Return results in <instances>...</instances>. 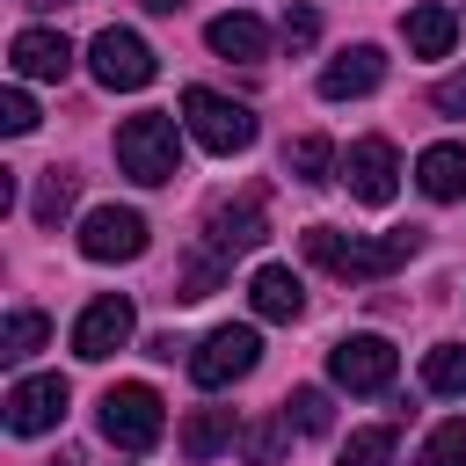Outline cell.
Masks as SVG:
<instances>
[{
    "instance_id": "25",
    "label": "cell",
    "mask_w": 466,
    "mask_h": 466,
    "mask_svg": "<svg viewBox=\"0 0 466 466\" xmlns=\"http://www.w3.org/2000/svg\"><path fill=\"white\" fill-rule=\"evenodd\" d=\"M284 415H291V422H299L306 437H328V422H335V408H328V393H320V386H291Z\"/></svg>"
},
{
    "instance_id": "9",
    "label": "cell",
    "mask_w": 466,
    "mask_h": 466,
    "mask_svg": "<svg viewBox=\"0 0 466 466\" xmlns=\"http://www.w3.org/2000/svg\"><path fill=\"white\" fill-rule=\"evenodd\" d=\"M131 328H138L131 299H124V291H102V299H87L80 320H73V357H80V364H102V357H116V350L131 342Z\"/></svg>"
},
{
    "instance_id": "17",
    "label": "cell",
    "mask_w": 466,
    "mask_h": 466,
    "mask_svg": "<svg viewBox=\"0 0 466 466\" xmlns=\"http://www.w3.org/2000/svg\"><path fill=\"white\" fill-rule=\"evenodd\" d=\"M204 44H211L218 58H248V66H255V58L269 51V29H262L248 7H233V15H218V22L204 29Z\"/></svg>"
},
{
    "instance_id": "19",
    "label": "cell",
    "mask_w": 466,
    "mask_h": 466,
    "mask_svg": "<svg viewBox=\"0 0 466 466\" xmlns=\"http://www.w3.org/2000/svg\"><path fill=\"white\" fill-rule=\"evenodd\" d=\"M233 444V408H189V422H182V459H218Z\"/></svg>"
},
{
    "instance_id": "3",
    "label": "cell",
    "mask_w": 466,
    "mask_h": 466,
    "mask_svg": "<svg viewBox=\"0 0 466 466\" xmlns=\"http://www.w3.org/2000/svg\"><path fill=\"white\" fill-rule=\"evenodd\" d=\"M182 131L204 153H248L255 146V109L218 95V87H182Z\"/></svg>"
},
{
    "instance_id": "1",
    "label": "cell",
    "mask_w": 466,
    "mask_h": 466,
    "mask_svg": "<svg viewBox=\"0 0 466 466\" xmlns=\"http://www.w3.org/2000/svg\"><path fill=\"white\" fill-rule=\"evenodd\" d=\"M299 248H306V262H320L328 277H342V284H371V277H393V269L422 248V233H415V226H400V233L357 240V233H335V226H306V233H299Z\"/></svg>"
},
{
    "instance_id": "18",
    "label": "cell",
    "mask_w": 466,
    "mask_h": 466,
    "mask_svg": "<svg viewBox=\"0 0 466 466\" xmlns=\"http://www.w3.org/2000/svg\"><path fill=\"white\" fill-rule=\"evenodd\" d=\"M400 36H408V51H415V58H444V51H451V36H459V15H451V7H437V0H422V7L400 22Z\"/></svg>"
},
{
    "instance_id": "7",
    "label": "cell",
    "mask_w": 466,
    "mask_h": 466,
    "mask_svg": "<svg viewBox=\"0 0 466 466\" xmlns=\"http://www.w3.org/2000/svg\"><path fill=\"white\" fill-rule=\"evenodd\" d=\"M393 371H400V350H393L386 335H342V342L328 350V379H335L342 393H386Z\"/></svg>"
},
{
    "instance_id": "11",
    "label": "cell",
    "mask_w": 466,
    "mask_h": 466,
    "mask_svg": "<svg viewBox=\"0 0 466 466\" xmlns=\"http://www.w3.org/2000/svg\"><path fill=\"white\" fill-rule=\"evenodd\" d=\"M66 400H73V386H66L58 371L15 379V386H7V430H15V437H44V430L66 422Z\"/></svg>"
},
{
    "instance_id": "23",
    "label": "cell",
    "mask_w": 466,
    "mask_h": 466,
    "mask_svg": "<svg viewBox=\"0 0 466 466\" xmlns=\"http://www.w3.org/2000/svg\"><path fill=\"white\" fill-rule=\"evenodd\" d=\"M73 197H80V182H73L66 167H44V182H36V204H29V211H36V226H58V218L73 211Z\"/></svg>"
},
{
    "instance_id": "27",
    "label": "cell",
    "mask_w": 466,
    "mask_h": 466,
    "mask_svg": "<svg viewBox=\"0 0 466 466\" xmlns=\"http://www.w3.org/2000/svg\"><path fill=\"white\" fill-rule=\"evenodd\" d=\"M218 277H226V262H218L211 248H197V255L182 262V291H175V299H211V291H218Z\"/></svg>"
},
{
    "instance_id": "4",
    "label": "cell",
    "mask_w": 466,
    "mask_h": 466,
    "mask_svg": "<svg viewBox=\"0 0 466 466\" xmlns=\"http://www.w3.org/2000/svg\"><path fill=\"white\" fill-rule=\"evenodd\" d=\"M160 430H167V415H160V393H153V386L124 379V386L102 393V437H109L116 451H153Z\"/></svg>"
},
{
    "instance_id": "12",
    "label": "cell",
    "mask_w": 466,
    "mask_h": 466,
    "mask_svg": "<svg viewBox=\"0 0 466 466\" xmlns=\"http://www.w3.org/2000/svg\"><path fill=\"white\" fill-rule=\"evenodd\" d=\"M342 182H350L357 204H393V189H400L393 146H386V138H357V146L342 153Z\"/></svg>"
},
{
    "instance_id": "28",
    "label": "cell",
    "mask_w": 466,
    "mask_h": 466,
    "mask_svg": "<svg viewBox=\"0 0 466 466\" xmlns=\"http://www.w3.org/2000/svg\"><path fill=\"white\" fill-rule=\"evenodd\" d=\"M284 437H291V415H277V422H255V430H248V459H255V466H269V459L284 451Z\"/></svg>"
},
{
    "instance_id": "6",
    "label": "cell",
    "mask_w": 466,
    "mask_h": 466,
    "mask_svg": "<svg viewBox=\"0 0 466 466\" xmlns=\"http://www.w3.org/2000/svg\"><path fill=\"white\" fill-rule=\"evenodd\" d=\"M87 66H95V80H102L109 95H138V87L160 73V58H153V44H146L138 29H102V36L87 44Z\"/></svg>"
},
{
    "instance_id": "30",
    "label": "cell",
    "mask_w": 466,
    "mask_h": 466,
    "mask_svg": "<svg viewBox=\"0 0 466 466\" xmlns=\"http://www.w3.org/2000/svg\"><path fill=\"white\" fill-rule=\"evenodd\" d=\"M277 36H284L291 51H306V44L320 36V15H313V7H284V29H277Z\"/></svg>"
},
{
    "instance_id": "10",
    "label": "cell",
    "mask_w": 466,
    "mask_h": 466,
    "mask_svg": "<svg viewBox=\"0 0 466 466\" xmlns=\"http://www.w3.org/2000/svg\"><path fill=\"white\" fill-rule=\"evenodd\" d=\"M80 255L87 262H138L146 255V218L131 204H95L80 218Z\"/></svg>"
},
{
    "instance_id": "24",
    "label": "cell",
    "mask_w": 466,
    "mask_h": 466,
    "mask_svg": "<svg viewBox=\"0 0 466 466\" xmlns=\"http://www.w3.org/2000/svg\"><path fill=\"white\" fill-rule=\"evenodd\" d=\"M415 466H466V415H451V422H437V430L422 437V451H415Z\"/></svg>"
},
{
    "instance_id": "26",
    "label": "cell",
    "mask_w": 466,
    "mask_h": 466,
    "mask_svg": "<svg viewBox=\"0 0 466 466\" xmlns=\"http://www.w3.org/2000/svg\"><path fill=\"white\" fill-rule=\"evenodd\" d=\"M342 466H393V430H386V422H371V430H350V444H342Z\"/></svg>"
},
{
    "instance_id": "5",
    "label": "cell",
    "mask_w": 466,
    "mask_h": 466,
    "mask_svg": "<svg viewBox=\"0 0 466 466\" xmlns=\"http://www.w3.org/2000/svg\"><path fill=\"white\" fill-rule=\"evenodd\" d=\"M262 240H269V211H262V189L218 197V204L204 211V248H211L218 262H233V255H255Z\"/></svg>"
},
{
    "instance_id": "21",
    "label": "cell",
    "mask_w": 466,
    "mask_h": 466,
    "mask_svg": "<svg viewBox=\"0 0 466 466\" xmlns=\"http://www.w3.org/2000/svg\"><path fill=\"white\" fill-rule=\"evenodd\" d=\"M422 386L444 393V400H466V350H459V342H437V350L422 357Z\"/></svg>"
},
{
    "instance_id": "32",
    "label": "cell",
    "mask_w": 466,
    "mask_h": 466,
    "mask_svg": "<svg viewBox=\"0 0 466 466\" xmlns=\"http://www.w3.org/2000/svg\"><path fill=\"white\" fill-rule=\"evenodd\" d=\"M138 7H146V15H182L189 0H138Z\"/></svg>"
},
{
    "instance_id": "8",
    "label": "cell",
    "mask_w": 466,
    "mask_h": 466,
    "mask_svg": "<svg viewBox=\"0 0 466 466\" xmlns=\"http://www.w3.org/2000/svg\"><path fill=\"white\" fill-rule=\"evenodd\" d=\"M255 357H262V335H255V328H211V335L189 350V379H197L204 393H218V386L248 379Z\"/></svg>"
},
{
    "instance_id": "20",
    "label": "cell",
    "mask_w": 466,
    "mask_h": 466,
    "mask_svg": "<svg viewBox=\"0 0 466 466\" xmlns=\"http://www.w3.org/2000/svg\"><path fill=\"white\" fill-rule=\"evenodd\" d=\"M51 342V320L36 313V306H22V313H7V328H0V357L7 364H22V357H36Z\"/></svg>"
},
{
    "instance_id": "29",
    "label": "cell",
    "mask_w": 466,
    "mask_h": 466,
    "mask_svg": "<svg viewBox=\"0 0 466 466\" xmlns=\"http://www.w3.org/2000/svg\"><path fill=\"white\" fill-rule=\"evenodd\" d=\"M0 131H7V138H22V131H36V102H29L22 87H7V95H0Z\"/></svg>"
},
{
    "instance_id": "16",
    "label": "cell",
    "mask_w": 466,
    "mask_h": 466,
    "mask_svg": "<svg viewBox=\"0 0 466 466\" xmlns=\"http://www.w3.org/2000/svg\"><path fill=\"white\" fill-rule=\"evenodd\" d=\"M248 299H255L262 320H299V313H306V284H299L284 262H262V269L248 277Z\"/></svg>"
},
{
    "instance_id": "22",
    "label": "cell",
    "mask_w": 466,
    "mask_h": 466,
    "mask_svg": "<svg viewBox=\"0 0 466 466\" xmlns=\"http://www.w3.org/2000/svg\"><path fill=\"white\" fill-rule=\"evenodd\" d=\"M328 167H335V146H328L320 131H306V138L284 146V175H291V182H328Z\"/></svg>"
},
{
    "instance_id": "15",
    "label": "cell",
    "mask_w": 466,
    "mask_h": 466,
    "mask_svg": "<svg viewBox=\"0 0 466 466\" xmlns=\"http://www.w3.org/2000/svg\"><path fill=\"white\" fill-rule=\"evenodd\" d=\"M415 182H422V197H430V204H459V197H466V146H459V138L422 146Z\"/></svg>"
},
{
    "instance_id": "33",
    "label": "cell",
    "mask_w": 466,
    "mask_h": 466,
    "mask_svg": "<svg viewBox=\"0 0 466 466\" xmlns=\"http://www.w3.org/2000/svg\"><path fill=\"white\" fill-rule=\"evenodd\" d=\"M29 7H66V0H29Z\"/></svg>"
},
{
    "instance_id": "14",
    "label": "cell",
    "mask_w": 466,
    "mask_h": 466,
    "mask_svg": "<svg viewBox=\"0 0 466 466\" xmlns=\"http://www.w3.org/2000/svg\"><path fill=\"white\" fill-rule=\"evenodd\" d=\"M7 58H15L22 80H66V73H73V44H66L58 29H22V36L7 44Z\"/></svg>"
},
{
    "instance_id": "2",
    "label": "cell",
    "mask_w": 466,
    "mask_h": 466,
    "mask_svg": "<svg viewBox=\"0 0 466 466\" xmlns=\"http://www.w3.org/2000/svg\"><path fill=\"white\" fill-rule=\"evenodd\" d=\"M116 167H124L131 182H146V189L175 182V175H182V131H175V116H160V109L124 116V124H116Z\"/></svg>"
},
{
    "instance_id": "13",
    "label": "cell",
    "mask_w": 466,
    "mask_h": 466,
    "mask_svg": "<svg viewBox=\"0 0 466 466\" xmlns=\"http://www.w3.org/2000/svg\"><path fill=\"white\" fill-rule=\"evenodd\" d=\"M379 80H386L379 44H350L342 58H328V66H320V95H328V102H357V95H371Z\"/></svg>"
},
{
    "instance_id": "31",
    "label": "cell",
    "mask_w": 466,
    "mask_h": 466,
    "mask_svg": "<svg viewBox=\"0 0 466 466\" xmlns=\"http://www.w3.org/2000/svg\"><path fill=\"white\" fill-rule=\"evenodd\" d=\"M444 116H466V73H451V80H437V95H430Z\"/></svg>"
}]
</instances>
